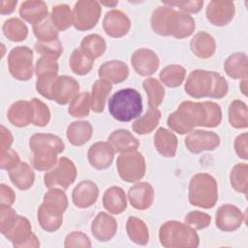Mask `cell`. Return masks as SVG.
<instances>
[{
	"label": "cell",
	"instance_id": "obj_44",
	"mask_svg": "<svg viewBox=\"0 0 248 248\" xmlns=\"http://www.w3.org/2000/svg\"><path fill=\"white\" fill-rule=\"evenodd\" d=\"M91 108L89 92L78 94L70 103L68 112L73 117H85L89 114Z\"/></svg>",
	"mask_w": 248,
	"mask_h": 248
},
{
	"label": "cell",
	"instance_id": "obj_17",
	"mask_svg": "<svg viewBox=\"0 0 248 248\" xmlns=\"http://www.w3.org/2000/svg\"><path fill=\"white\" fill-rule=\"evenodd\" d=\"M105 32L112 38L124 37L131 28V21L126 14L119 10L108 11L103 20Z\"/></svg>",
	"mask_w": 248,
	"mask_h": 248
},
{
	"label": "cell",
	"instance_id": "obj_30",
	"mask_svg": "<svg viewBox=\"0 0 248 248\" xmlns=\"http://www.w3.org/2000/svg\"><path fill=\"white\" fill-rule=\"evenodd\" d=\"M12 183L19 190H28L35 181V173L25 162H19L14 169L9 170Z\"/></svg>",
	"mask_w": 248,
	"mask_h": 248
},
{
	"label": "cell",
	"instance_id": "obj_20",
	"mask_svg": "<svg viewBox=\"0 0 248 248\" xmlns=\"http://www.w3.org/2000/svg\"><path fill=\"white\" fill-rule=\"evenodd\" d=\"M98 196L99 189L97 184L91 180H83L73 190L72 200L78 208H87L96 202Z\"/></svg>",
	"mask_w": 248,
	"mask_h": 248
},
{
	"label": "cell",
	"instance_id": "obj_36",
	"mask_svg": "<svg viewBox=\"0 0 248 248\" xmlns=\"http://www.w3.org/2000/svg\"><path fill=\"white\" fill-rule=\"evenodd\" d=\"M161 111L157 108H149L148 110L133 123V130L139 135L151 133L159 124Z\"/></svg>",
	"mask_w": 248,
	"mask_h": 248
},
{
	"label": "cell",
	"instance_id": "obj_6",
	"mask_svg": "<svg viewBox=\"0 0 248 248\" xmlns=\"http://www.w3.org/2000/svg\"><path fill=\"white\" fill-rule=\"evenodd\" d=\"M159 240L166 248H197L200 238L195 229L178 221H168L159 230Z\"/></svg>",
	"mask_w": 248,
	"mask_h": 248
},
{
	"label": "cell",
	"instance_id": "obj_47",
	"mask_svg": "<svg viewBox=\"0 0 248 248\" xmlns=\"http://www.w3.org/2000/svg\"><path fill=\"white\" fill-rule=\"evenodd\" d=\"M35 50L41 54V56L48 57L57 60L63 51V46L59 39L51 42H40L38 41L34 46Z\"/></svg>",
	"mask_w": 248,
	"mask_h": 248
},
{
	"label": "cell",
	"instance_id": "obj_22",
	"mask_svg": "<svg viewBox=\"0 0 248 248\" xmlns=\"http://www.w3.org/2000/svg\"><path fill=\"white\" fill-rule=\"evenodd\" d=\"M8 120L16 127H26L33 122L34 110L30 101L19 100L14 103L8 112Z\"/></svg>",
	"mask_w": 248,
	"mask_h": 248
},
{
	"label": "cell",
	"instance_id": "obj_50",
	"mask_svg": "<svg viewBox=\"0 0 248 248\" xmlns=\"http://www.w3.org/2000/svg\"><path fill=\"white\" fill-rule=\"evenodd\" d=\"M184 221L185 224L189 225L195 230H203L210 225L211 217L207 213L199 210H194L190 211L184 217Z\"/></svg>",
	"mask_w": 248,
	"mask_h": 248
},
{
	"label": "cell",
	"instance_id": "obj_1",
	"mask_svg": "<svg viewBox=\"0 0 248 248\" xmlns=\"http://www.w3.org/2000/svg\"><path fill=\"white\" fill-rule=\"evenodd\" d=\"M222 121L221 107L214 102H182L177 109L170 113L167 123L170 130L184 135L197 126L217 127Z\"/></svg>",
	"mask_w": 248,
	"mask_h": 248
},
{
	"label": "cell",
	"instance_id": "obj_24",
	"mask_svg": "<svg viewBox=\"0 0 248 248\" xmlns=\"http://www.w3.org/2000/svg\"><path fill=\"white\" fill-rule=\"evenodd\" d=\"M32 234L33 232L29 220L18 215L15 223L3 235L13 243L14 247H22Z\"/></svg>",
	"mask_w": 248,
	"mask_h": 248
},
{
	"label": "cell",
	"instance_id": "obj_43",
	"mask_svg": "<svg viewBox=\"0 0 248 248\" xmlns=\"http://www.w3.org/2000/svg\"><path fill=\"white\" fill-rule=\"evenodd\" d=\"M50 17L58 31H64L73 24V13L70 7L66 4H60L53 7Z\"/></svg>",
	"mask_w": 248,
	"mask_h": 248
},
{
	"label": "cell",
	"instance_id": "obj_25",
	"mask_svg": "<svg viewBox=\"0 0 248 248\" xmlns=\"http://www.w3.org/2000/svg\"><path fill=\"white\" fill-rule=\"evenodd\" d=\"M63 213L61 210L43 202L38 208V222L43 230L49 232H55L62 225Z\"/></svg>",
	"mask_w": 248,
	"mask_h": 248
},
{
	"label": "cell",
	"instance_id": "obj_26",
	"mask_svg": "<svg viewBox=\"0 0 248 248\" xmlns=\"http://www.w3.org/2000/svg\"><path fill=\"white\" fill-rule=\"evenodd\" d=\"M19 16L34 26L48 16L47 6L44 1H24L19 8Z\"/></svg>",
	"mask_w": 248,
	"mask_h": 248
},
{
	"label": "cell",
	"instance_id": "obj_10",
	"mask_svg": "<svg viewBox=\"0 0 248 248\" xmlns=\"http://www.w3.org/2000/svg\"><path fill=\"white\" fill-rule=\"evenodd\" d=\"M10 74L18 80H28L33 76V51L28 46L13 48L8 56Z\"/></svg>",
	"mask_w": 248,
	"mask_h": 248
},
{
	"label": "cell",
	"instance_id": "obj_31",
	"mask_svg": "<svg viewBox=\"0 0 248 248\" xmlns=\"http://www.w3.org/2000/svg\"><path fill=\"white\" fill-rule=\"evenodd\" d=\"M104 207L111 214H120L127 207L126 195L123 189L118 186H111L103 196Z\"/></svg>",
	"mask_w": 248,
	"mask_h": 248
},
{
	"label": "cell",
	"instance_id": "obj_62",
	"mask_svg": "<svg viewBox=\"0 0 248 248\" xmlns=\"http://www.w3.org/2000/svg\"><path fill=\"white\" fill-rule=\"evenodd\" d=\"M117 1H113V2H101V4H103V5H105V6H108V7H114V6H116L117 5Z\"/></svg>",
	"mask_w": 248,
	"mask_h": 248
},
{
	"label": "cell",
	"instance_id": "obj_35",
	"mask_svg": "<svg viewBox=\"0 0 248 248\" xmlns=\"http://www.w3.org/2000/svg\"><path fill=\"white\" fill-rule=\"evenodd\" d=\"M94 60L95 59L91 55H89L81 47H78L74 49L72 52L69 59V65L71 70L76 75L83 76L91 71L94 65Z\"/></svg>",
	"mask_w": 248,
	"mask_h": 248
},
{
	"label": "cell",
	"instance_id": "obj_13",
	"mask_svg": "<svg viewBox=\"0 0 248 248\" xmlns=\"http://www.w3.org/2000/svg\"><path fill=\"white\" fill-rule=\"evenodd\" d=\"M79 90L78 82L69 76H57L51 89L50 100L59 105H66L72 101Z\"/></svg>",
	"mask_w": 248,
	"mask_h": 248
},
{
	"label": "cell",
	"instance_id": "obj_11",
	"mask_svg": "<svg viewBox=\"0 0 248 248\" xmlns=\"http://www.w3.org/2000/svg\"><path fill=\"white\" fill-rule=\"evenodd\" d=\"M102 9L100 3L93 0H79L73 10V25L78 31L92 29L98 22Z\"/></svg>",
	"mask_w": 248,
	"mask_h": 248
},
{
	"label": "cell",
	"instance_id": "obj_15",
	"mask_svg": "<svg viewBox=\"0 0 248 248\" xmlns=\"http://www.w3.org/2000/svg\"><path fill=\"white\" fill-rule=\"evenodd\" d=\"M216 227L223 232L237 230L244 221V215L233 204H223L216 212Z\"/></svg>",
	"mask_w": 248,
	"mask_h": 248
},
{
	"label": "cell",
	"instance_id": "obj_2",
	"mask_svg": "<svg viewBox=\"0 0 248 248\" xmlns=\"http://www.w3.org/2000/svg\"><path fill=\"white\" fill-rule=\"evenodd\" d=\"M151 27L158 35L184 39L194 33L196 23L186 13L175 11L170 6H160L152 13Z\"/></svg>",
	"mask_w": 248,
	"mask_h": 248
},
{
	"label": "cell",
	"instance_id": "obj_14",
	"mask_svg": "<svg viewBox=\"0 0 248 248\" xmlns=\"http://www.w3.org/2000/svg\"><path fill=\"white\" fill-rule=\"evenodd\" d=\"M234 12L233 2L213 0L209 2L206 8V18L213 25L225 26L232 20Z\"/></svg>",
	"mask_w": 248,
	"mask_h": 248
},
{
	"label": "cell",
	"instance_id": "obj_7",
	"mask_svg": "<svg viewBox=\"0 0 248 248\" xmlns=\"http://www.w3.org/2000/svg\"><path fill=\"white\" fill-rule=\"evenodd\" d=\"M189 202L202 208H212L218 200V185L215 178L205 172L195 174L189 183Z\"/></svg>",
	"mask_w": 248,
	"mask_h": 248
},
{
	"label": "cell",
	"instance_id": "obj_61",
	"mask_svg": "<svg viewBox=\"0 0 248 248\" xmlns=\"http://www.w3.org/2000/svg\"><path fill=\"white\" fill-rule=\"evenodd\" d=\"M239 85H240V89H241L242 93H243L244 95H246V94H247V89H246V87H247V78L242 79V81L240 82Z\"/></svg>",
	"mask_w": 248,
	"mask_h": 248
},
{
	"label": "cell",
	"instance_id": "obj_16",
	"mask_svg": "<svg viewBox=\"0 0 248 248\" xmlns=\"http://www.w3.org/2000/svg\"><path fill=\"white\" fill-rule=\"evenodd\" d=\"M131 63L134 70L140 76L147 77L155 74L159 68V57L148 48H139L131 56Z\"/></svg>",
	"mask_w": 248,
	"mask_h": 248
},
{
	"label": "cell",
	"instance_id": "obj_21",
	"mask_svg": "<svg viewBox=\"0 0 248 248\" xmlns=\"http://www.w3.org/2000/svg\"><path fill=\"white\" fill-rule=\"evenodd\" d=\"M128 197L131 205L139 210L149 208L154 201V189L147 182H139L129 189Z\"/></svg>",
	"mask_w": 248,
	"mask_h": 248
},
{
	"label": "cell",
	"instance_id": "obj_39",
	"mask_svg": "<svg viewBox=\"0 0 248 248\" xmlns=\"http://www.w3.org/2000/svg\"><path fill=\"white\" fill-rule=\"evenodd\" d=\"M230 124L236 129H245L248 127L247 106L241 100H233L229 107Z\"/></svg>",
	"mask_w": 248,
	"mask_h": 248
},
{
	"label": "cell",
	"instance_id": "obj_54",
	"mask_svg": "<svg viewBox=\"0 0 248 248\" xmlns=\"http://www.w3.org/2000/svg\"><path fill=\"white\" fill-rule=\"evenodd\" d=\"M57 74L58 73V64L56 60L48 58V57H44L41 56L35 66V74L37 77L46 75V74Z\"/></svg>",
	"mask_w": 248,
	"mask_h": 248
},
{
	"label": "cell",
	"instance_id": "obj_8",
	"mask_svg": "<svg viewBox=\"0 0 248 248\" xmlns=\"http://www.w3.org/2000/svg\"><path fill=\"white\" fill-rule=\"evenodd\" d=\"M77 178V168L72 160L67 157L59 158L57 164L44 176V182L48 189L60 187L67 190Z\"/></svg>",
	"mask_w": 248,
	"mask_h": 248
},
{
	"label": "cell",
	"instance_id": "obj_42",
	"mask_svg": "<svg viewBox=\"0 0 248 248\" xmlns=\"http://www.w3.org/2000/svg\"><path fill=\"white\" fill-rule=\"evenodd\" d=\"M232 187L239 193L247 194L248 190V166L245 163L236 164L230 174Z\"/></svg>",
	"mask_w": 248,
	"mask_h": 248
},
{
	"label": "cell",
	"instance_id": "obj_4",
	"mask_svg": "<svg viewBox=\"0 0 248 248\" xmlns=\"http://www.w3.org/2000/svg\"><path fill=\"white\" fill-rule=\"evenodd\" d=\"M29 146L33 152L32 166L40 171L51 170L58 162L57 154L62 153L65 149L63 140L48 133H37L31 136Z\"/></svg>",
	"mask_w": 248,
	"mask_h": 248
},
{
	"label": "cell",
	"instance_id": "obj_28",
	"mask_svg": "<svg viewBox=\"0 0 248 248\" xmlns=\"http://www.w3.org/2000/svg\"><path fill=\"white\" fill-rule=\"evenodd\" d=\"M176 136L165 129L159 128L154 136V145L157 151L164 157H174L177 150Z\"/></svg>",
	"mask_w": 248,
	"mask_h": 248
},
{
	"label": "cell",
	"instance_id": "obj_60",
	"mask_svg": "<svg viewBox=\"0 0 248 248\" xmlns=\"http://www.w3.org/2000/svg\"><path fill=\"white\" fill-rule=\"evenodd\" d=\"M16 4H17L16 0H9V1L2 0L0 2V14L7 15V14L13 13L15 11Z\"/></svg>",
	"mask_w": 248,
	"mask_h": 248
},
{
	"label": "cell",
	"instance_id": "obj_52",
	"mask_svg": "<svg viewBox=\"0 0 248 248\" xmlns=\"http://www.w3.org/2000/svg\"><path fill=\"white\" fill-rule=\"evenodd\" d=\"M16 212L8 204H0V232L4 234L17 218Z\"/></svg>",
	"mask_w": 248,
	"mask_h": 248
},
{
	"label": "cell",
	"instance_id": "obj_59",
	"mask_svg": "<svg viewBox=\"0 0 248 248\" xmlns=\"http://www.w3.org/2000/svg\"><path fill=\"white\" fill-rule=\"evenodd\" d=\"M13 140L14 139L11 132L2 125L0 130V151H4L11 148Z\"/></svg>",
	"mask_w": 248,
	"mask_h": 248
},
{
	"label": "cell",
	"instance_id": "obj_55",
	"mask_svg": "<svg viewBox=\"0 0 248 248\" xmlns=\"http://www.w3.org/2000/svg\"><path fill=\"white\" fill-rule=\"evenodd\" d=\"M19 162L18 154L12 148L0 151V167L2 170H10L14 169Z\"/></svg>",
	"mask_w": 248,
	"mask_h": 248
},
{
	"label": "cell",
	"instance_id": "obj_58",
	"mask_svg": "<svg viewBox=\"0 0 248 248\" xmlns=\"http://www.w3.org/2000/svg\"><path fill=\"white\" fill-rule=\"evenodd\" d=\"M0 198L2 204L12 205L16 201V194L12 188L2 183L0 185Z\"/></svg>",
	"mask_w": 248,
	"mask_h": 248
},
{
	"label": "cell",
	"instance_id": "obj_18",
	"mask_svg": "<svg viewBox=\"0 0 248 248\" xmlns=\"http://www.w3.org/2000/svg\"><path fill=\"white\" fill-rule=\"evenodd\" d=\"M114 149L108 141H98L92 144L87 152L89 164L97 170L110 167L114 159Z\"/></svg>",
	"mask_w": 248,
	"mask_h": 248
},
{
	"label": "cell",
	"instance_id": "obj_48",
	"mask_svg": "<svg viewBox=\"0 0 248 248\" xmlns=\"http://www.w3.org/2000/svg\"><path fill=\"white\" fill-rule=\"evenodd\" d=\"M30 102L34 110V117L32 123L35 126L39 127L46 126L50 120V111L48 107L44 102L36 98L32 99Z\"/></svg>",
	"mask_w": 248,
	"mask_h": 248
},
{
	"label": "cell",
	"instance_id": "obj_3",
	"mask_svg": "<svg viewBox=\"0 0 248 248\" xmlns=\"http://www.w3.org/2000/svg\"><path fill=\"white\" fill-rule=\"evenodd\" d=\"M184 89L188 95L193 98L200 99L210 97L221 99L228 93V82L219 73L194 70L188 76Z\"/></svg>",
	"mask_w": 248,
	"mask_h": 248
},
{
	"label": "cell",
	"instance_id": "obj_5",
	"mask_svg": "<svg viewBox=\"0 0 248 248\" xmlns=\"http://www.w3.org/2000/svg\"><path fill=\"white\" fill-rule=\"evenodd\" d=\"M108 110L114 119L129 122L139 117L142 111L141 95L133 88L118 90L108 100Z\"/></svg>",
	"mask_w": 248,
	"mask_h": 248
},
{
	"label": "cell",
	"instance_id": "obj_33",
	"mask_svg": "<svg viewBox=\"0 0 248 248\" xmlns=\"http://www.w3.org/2000/svg\"><path fill=\"white\" fill-rule=\"evenodd\" d=\"M93 128L88 121H75L67 128V138L71 144L81 146L92 137Z\"/></svg>",
	"mask_w": 248,
	"mask_h": 248
},
{
	"label": "cell",
	"instance_id": "obj_12",
	"mask_svg": "<svg viewBox=\"0 0 248 248\" xmlns=\"http://www.w3.org/2000/svg\"><path fill=\"white\" fill-rule=\"evenodd\" d=\"M187 149L195 154L202 151H211L220 145V137L210 131L196 130L185 139Z\"/></svg>",
	"mask_w": 248,
	"mask_h": 248
},
{
	"label": "cell",
	"instance_id": "obj_51",
	"mask_svg": "<svg viewBox=\"0 0 248 248\" xmlns=\"http://www.w3.org/2000/svg\"><path fill=\"white\" fill-rule=\"evenodd\" d=\"M57 78V74H46L43 76L38 77L36 82V89L37 91L45 98L50 100L51 98V89L52 85Z\"/></svg>",
	"mask_w": 248,
	"mask_h": 248
},
{
	"label": "cell",
	"instance_id": "obj_23",
	"mask_svg": "<svg viewBox=\"0 0 248 248\" xmlns=\"http://www.w3.org/2000/svg\"><path fill=\"white\" fill-rule=\"evenodd\" d=\"M98 75L100 79L109 83H120L129 76L128 66L120 60H110L105 62L99 68Z\"/></svg>",
	"mask_w": 248,
	"mask_h": 248
},
{
	"label": "cell",
	"instance_id": "obj_29",
	"mask_svg": "<svg viewBox=\"0 0 248 248\" xmlns=\"http://www.w3.org/2000/svg\"><path fill=\"white\" fill-rule=\"evenodd\" d=\"M190 47L193 53L200 58H209L216 50L214 38L206 32L197 33L190 42Z\"/></svg>",
	"mask_w": 248,
	"mask_h": 248
},
{
	"label": "cell",
	"instance_id": "obj_53",
	"mask_svg": "<svg viewBox=\"0 0 248 248\" xmlns=\"http://www.w3.org/2000/svg\"><path fill=\"white\" fill-rule=\"evenodd\" d=\"M64 247L74 248V247H91V242L89 237L81 232H73L69 233L64 242Z\"/></svg>",
	"mask_w": 248,
	"mask_h": 248
},
{
	"label": "cell",
	"instance_id": "obj_49",
	"mask_svg": "<svg viewBox=\"0 0 248 248\" xmlns=\"http://www.w3.org/2000/svg\"><path fill=\"white\" fill-rule=\"evenodd\" d=\"M45 203L53 206L63 212L66 211L68 207V199L62 189L59 188H51L47 193L44 196Z\"/></svg>",
	"mask_w": 248,
	"mask_h": 248
},
{
	"label": "cell",
	"instance_id": "obj_37",
	"mask_svg": "<svg viewBox=\"0 0 248 248\" xmlns=\"http://www.w3.org/2000/svg\"><path fill=\"white\" fill-rule=\"evenodd\" d=\"M126 231L130 239L140 245H145L149 240V231L146 224L134 216H130L126 223Z\"/></svg>",
	"mask_w": 248,
	"mask_h": 248
},
{
	"label": "cell",
	"instance_id": "obj_57",
	"mask_svg": "<svg viewBox=\"0 0 248 248\" xmlns=\"http://www.w3.org/2000/svg\"><path fill=\"white\" fill-rule=\"evenodd\" d=\"M234 149L237 156L243 160L248 158V147H247V133H243L236 137L234 140Z\"/></svg>",
	"mask_w": 248,
	"mask_h": 248
},
{
	"label": "cell",
	"instance_id": "obj_56",
	"mask_svg": "<svg viewBox=\"0 0 248 248\" xmlns=\"http://www.w3.org/2000/svg\"><path fill=\"white\" fill-rule=\"evenodd\" d=\"M170 7H178L183 13H198L202 9L203 1H181V2H165Z\"/></svg>",
	"mask_w": 248,
	"mask_h": 248
},
{
	"label": "cell",
	"instance_id": "obj_27",
	"mask_svg": "<svg viewBox=\"0 0 248 248\" xmlns=\"http://www.w3.org/2000/svg\"><path fill=\"white\" fill-rule=\"evenodd\" d=\"M108 142L115 152L125 153L136 151L140 146V141L128 130L118 129L113 131L108 137Z\"/></svg>",
	"mask_w": 248,
	"mask_h": 248
},
{
	"label": "cell",
	"instance_id": "obj_45",
	"mask_svg": "<svg viewBox=\"0 0 248 248\" xmlns=\"http://www.w3.org/2000/svg\"><path fill=\"white\" fill-rule=\"evenodd\" d=\"M80 47L96 59L104 54L106 50V42L103 37L97 34H90L82 39Z\"/></svg>",
	"mask_w": 248,
	"mask_h": 248
},
{
	"label": "cell",
	"instance_id": "obj_40",
	"mask_svg": "<svg viewBox=\"0 0 248 248\" xmlns=\"http://www.w3.org/2000/svg\"><path fill=\"white\" fill-rule=\"evenodd\" d=\"M186 76V70L183 66L172 64L166 66L160 72V79L161 81L167 85L168 87L174 88L183 82Z\"/></svg>",
	"mask_w": 248,
	"mask_h": 248
},
{
	"label": "cell",
	"instance_id": "obj_41",
	"mask_svg": "<svg viewBox=\"0 0 248 248\" xmlns=\"http://www.w3.org/2000/svg\"><path fill=\"white\" fill-rule=\"evenodd\" d=\"M142 86L148 98L149 108L159 107L165 97V89L160 81L154 78H147L143 80Z\"/></svg>",
	"mask_w": 248,
	"mask_h": 248
},
{
	"label": "cell",
	"instance_id": "obj_9",
	"mask_svg": "<svg viewBox=\"0 0 248 248\" xmlns=\"http://www.w3.org/2000/svg\"><path fill=\"white\" fill-rule=\"evenodd\" d=\"M116 166L119 176L126 182L140 181L146 170L145 160L138 151L121 153L116 160Z\"/></svg>",
	"mask_w": 248,
	"mask_h": 248
},
{
	"label": "cell",
	"instance_id": "obj_19",
	"mask_svg": "<svg viewBox=\"0 0 248 248\" xmlns=\"http://www.w3.org/2000/svg\"><path fill=\"white\" fill-rule=\"evenodd\" d=\"M116 231V220L106 212L98 213L91 224V232L93 236L102 242H106L113 238Z\"/></svg>",
	"mask_w": 248,
	"mask_h": 248
},
{
	"label": "cell",
	"instance_id": "obj_34",
	"mask_svg": "<svg viewBox=\"0 0 248 248\" xmlns=\"http://www.w3.org/2000/svg\"><path fill=\"white\" fill-rule=\"evenodd\" d=\"M111 89H112L111 83L105 81L103 79H98L94 82L92 86L91 96H90L91 109L94 112L100 113L104 111L107 97L111 91Z\"/></svg>",
	"mask_w": 248,
	"mask_h": 248
},
{
	"label": "cell",
	"instance_id": "obj_38",
	"mask_svg": "<svg viewBox=\"0 0 248 248\" xmlns=\"http://www.w3.org/2000/svg\"><path fill=\"white\" fill-rule=\"evenodd\" d=\"M2 31L12 42H21L27 38L28 28L26 24L17 17H11L3 23Z\"/></svg>",
	"mask_w": 248,
	"mask_h": 248
},
{
	"label": "cell",
	"instance_id": "obj_32",
	"mask_svg": "<svg viewBox=\"0 0 248 248\" xmlns=\"http://www.w3.org/2000/svg\"><path fill=\"white\" fill-rule=\"evenodd\" d=\"M226 74L232 78L244 79L248 77V60L244 52L231 54L224 63Z\"/></svg>",
	"mask_w": 248,
	"mask_h": 248
},
{
	"label": "cell",
	"instance_id": "obj_46",
	"mask_svg": "<svg viewBox=\"0 0 248 248\" xmlns=\"http://www.w3.org/2000/svg\"><path fill=\"white\" fill-rule=\"evenodd\" d=\"M33 32L40 42H51L58 39V30L49 16L42 22L34 25Z\"/></svg>",
	"mask_w": 248,
	"mask_h": 248
}]
</instances>
